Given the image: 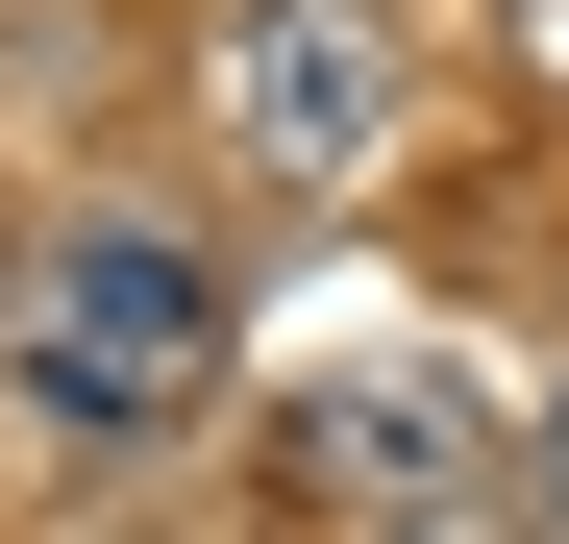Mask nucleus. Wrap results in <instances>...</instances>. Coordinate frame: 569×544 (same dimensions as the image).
<instances>
[{"mask_svg": "<svg viewBox=\"0 0 569 544\" xmlns=\"http://www.w3.org/2000/svg\"><path fill=\"white\" fill-rule=\"evenodd\" d=\"M199 346H223V272L199 248L173 223H74L50 298H26V421L50 445H149L173 396H199Z\"/></svg>", "mask_w": 569, "mask_h": 544, "instance_id": "1", "label": "nucleus"}, {"mask_svg": "<svg viewBox=\"0 0 569 544\" xmlns=\"http://www.w3.org/2000/svg\"><path fill=\"white\" fill-rule=\"evenodd\" d=\"M199 100H223V149L272 173V199H347V173L421 124V74H397V0H248V26L199 50Z\"/></svg>", "mask_w": 569, "mask_h": 544, "instance_id": "2", "label": "nucleus"}, {"mask_svg": "<svg viewBox=\"0 0 569 544\" xmlns=\"http://www.w3.org/2000/svg\"><path fill=\"white\" fill-rule=\"evenodd\" d=\"M298 471H322V495H371V520H397V495L446 520L496 445H470V396H446V372H371V396H298Z\"/></svg>", "mask_w": 569, "mask_h": 544, "instance_id": "3", "label": "nucleus"}, {"mask_svg": "<svg viewBox=\"0 0 569 544\" xmlns=\"http://www.w3.org/2000/svg\"><path fill=\"white\" fill-rule=\"evenodd\" d=\"M545 520H569V421H545Z\"/></svg>", "mask_w": 569, "mask_h": 544, "instance_id": "4", "label": "nucleus"}]
</instances>
